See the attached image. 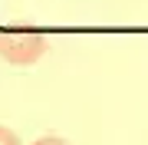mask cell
Segmentation results:
<instances>
[{"label": "cell", "instance_id": "cell-3", "mask_svg": "<svg viewBox=\"0 0 148 145\" xmlns=\"http://www.w3.org/2000/svg\"><path fill=\"white\" fill-rule=\"evenodd\" d=\"M33 145H69V142H66V139H59V135H40Z\"/></svg>", "mask_w": 148, "mask_h": 145}, {"label": "cell", "instance_id": "cell-1", "mask_svg": "<svg viewBox=\"0 0 148 145\" xmlns=\"http://www.w3.org/2000/svg\"><path fill=\"white\" fill-rule=\"evenodd\" d=\"M46 53V33L33 27H7L0 33V59L13 66H33Z\"/></svg>", "mask_w": 148, "mask_h": 145}, {"label": "cell", "instance_id": "cell-2", "mask_svg": "<svg viewBox=\"0 0 148 145\" xmlns=\"http://www.w3.org/2000/svg\"><path fill=\"white\" fill-rule=\"evenodd\" d=\"M0 145H23V142H20V135H16L13 129L0 125Z\"/></svg>", "mask_w": 148, "mask_h": 145}]
</instances>
